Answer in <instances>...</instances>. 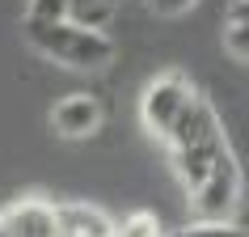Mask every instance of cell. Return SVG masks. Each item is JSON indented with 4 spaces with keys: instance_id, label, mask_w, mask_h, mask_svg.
<instances>
[{
    "instance_id": "cell-1",
    "label": "cell",
    "mask_w": 249,
    "mask_h": 237,
    "mask_svg": "<svg viewBox=\"0 0 249 237\" xmlns=\"http://www.w3.org/2000/svg\"><path fill=\"white\" fill-rule=\"evenodd\" d=\"M165 148H169L173 170H178V178H182L186 191L198 186L203 178H211V174H220L224 165H236L228 132H224L215 106H211L203 93H198L195 102H190V110L173 123V132L165 136Z\"/></svg>"
},
{
    "instance_id": "cell-2",
    "label": "cell",
    "mask_w": 249,
    "mask_h": 237,
    "mask_svg": "<svg viewBox=\"0 0 249 237\" xmlns=\"http://www.w3.org/2000/svg\"><path fill=\"white\" fill-rule=\"evenodd\" d=\"M21 34L38 55L51 64L76 68V72H97L114 59V39L106 30H85L72 21H21Z\"/></svg>"
},
{
    "instance_id": "cell-3",
    "label": "cell",
    "mask_w": 249,
    "mask_h": 237,
    "mask_svg": "<svg viewBox=\"0 0 249 237\" xmlns=\"http://www.w3.org/2000/svg\"><path fill=\"white\" fill-rule=\"evenodd\" d=\"M198 98V89L190 85L186 72H157V77L144 85V98H140V118H144V132L157 136L165 144V136L173 132V123L190 110V102Z\"/></svg>"
},
{
    "instance_id": "cell-4",
    "label": "cell",
    "mask_w": 249,
    "mask_h": 237,
    "mask_svg": "<svg viewBox=\"0 0 249 237\" xmlns=\"http://www.w3.org/2000/svg\"><path fill=\"white\" fill-rule=\"evenodd\" d=\"M0 237H59L55 229V203L30 195L17 199L13 208L0 212Z\"/></svg>"
},
{
    "instance_id": "cell-5",
    "label": "cell",
    "mask_w": 249,
    "mask_h": 237,
    "mask_svg": "<svg viewBox=\"0 0 249 237\" xmlns=\"http://www.w3.org/2000/svg\"><path fill=\"white\" fill-rule=\"evenodd\" d=\"M51 127L64 140H89L102 127V102L89 93H68L51 106Z\"/></svg>"
},
{
    "instance_id": "cell-6",
    "label": "cell",
    "mask_w": 249,
    "mask_h": 237,
    "mask_svg": "<svg viewBox=\"0 0 249 237\" xmlns=\"http://www.w3.org/2000/svg\"><path fill=\"white\" fill-rule=\"evenodd\" d=\"M245 21H249V0H232L228 13H224V30H220V42L224 51L232 55L236 64L249 55V42H245Z\"/></svg>"
},
{
    "instance_id": "cell-7",
    "label": "cell",
    "mask_w": 249,
    "mask_h": 237,
    "mask_svg": "<svg viewBox=\"0 0 249 237\" xmlns=\"http://www.w3.org/2000/svg\"><path fill=\"white\" fill-rule=\"evenodd\" d=\"M110 17H114V4H106V0H68V17L64 21L85 26V30H106Z\"/></svg>"
},
{
    "instance_id": "cell-8",
    "label": "cell",
    "mask_w": 249,
    "mask_h": 237,
    "mask_svg": "<svg viewBox=\"0 0 249 237\" xmlns=\"http://www.w3.org/2000/svg\"><path fill=\"white\" fill-rule=\"evenodd\" d=\"M178 237H245V229H241L236 220H195Z\"/></svg>"
},
{
    "instance_id": "cell-9",
    "label": "cell",
    "mask_w": 249,
    "mask_h": 237,
    "mask_svg": "<svg viewBox=\"0 0 249 237\" xmlns=\"http://www.w3.org/2000/svg\"><path fill=\"white\" fill-rule=\"evenodd\" d=\"M26 17L30 21H64L68 17V0H30Z\"/></svg>"
},
{
    "instance_id": "cell-10",
    "label": "cell",
    "mask_w": 249,
    "mask_h": 237,
    "mask_svg": "<svg viewBox=\"0 0 249 237\" xmlns=\"http://www.w3.org/2000/svg\"><path fill=\"white\" fill-rule=\"evenodd\" d=\"M198 0H148V9L157 17H182V13H190Z\"/></svg>"
},
{
    "instance_id": "cell-11",
    "label": "cell",
    "mask_w": 249,
    "mask_h": 237,
    "mask_svg": "<svg viewBox=\"0 0 249 237\" xmlns=\"http://www.w3.org/2000/svg\"><path fill=\"white\" fill-rule=\"evenodd\" d=\"M106 4H114V9H118V4H123V0H106Z\"/></svg>"
}]
</instances>
